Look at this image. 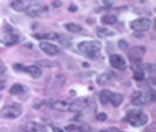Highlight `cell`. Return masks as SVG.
Listing matches in <instances>:
<instances>
[{"label": "cell", "mask_w": 156, "mask_h": 132, "mask_svg": "<svg viewBox=\"0 0 156 132\" xmlns=\"http://www.w3.org/2000/svg\"><path fill=\"white\" fill-rule=\"evenodd\" d=\"M77 10V7L76 6H70L69 7V12H76Z\"/></svg>", "instance_id": "obj_38"}, {"label": "cell", "mask_w": 156, "mask_h": 132, "mask_svg": "<svg viewBox=\"0 0 156 132\" xmlns=\"http://www.w3.org/2000/svg\"><path fill=\"white\" fill-rule=\"evenodd\" d=\"M23 91H24V89L22 85L19 84H15L11 86L9 92L11 95H19L21 93H23Z\"/></svg>", "instance_id": "obj_25"}, {"label": "cell", "mask_w": 156, "mask_h": 132, "mask_svg": "<svg viewBox=\"0 0 156 132\" xmlns=\"http://www.w3.org/2000/svg\"><path fill=\"white\" fill-rule=\"evenodd\" d=\"M43 10L44 8L41 5L34 4L30 5L25 12L27 13V15H28V16L31 17V18H34V17H37V15H40Z\"/></svg>", "instance_id": "obj_13"}, {"label": "cell", "mask_w": 156, "mask_h": 132, "mask_svg": "<svg viewBox=\"0 0 156 132\" xmlns=\"http://www.w3.org/2000/svg\"><path fill=\"white\" fill-rule=\"evenodd\" d=\"M131 100L134 106L145 105L149 102L155 101V92L152 89L145 92L140 91L135 92L132 95Z\"/></svg>", "instance_id": "obj_2"}, {"label": "cell", "mask_w": 156, "mask_h": 132, "mask_svg": "<svg viewBox=\"0 0 156 132\" xmlns=\"http://www.w3.org/2000/svg\"><path fill=\"white\" fill-rule=\"evenodd\" d=\"M24 72L28 73L34 79H37L41 76V70L38 66L37 65H30L25 66Z\"/></svg>", "instance_id": "obj_14"}, {"label": "cell", "mask_w": 156, "mask_h": 132, "mask_svg": "<svg viewBox=\"0 0 156 132\" xmlns=\"http://www.w3.org/2000/svg\"><path fill=\"white\" fill-rule=\"evenodd\" d=\"M39 47L45 54H47L50 57H54L61 53V50L59 49V47L54 44L49 43V42H41L39 44Z\"/></svg>", "instance_id": "obj_9"}, {"label": "cell", "mask_w": 156, "mask_h": 132, "mask_svg": "<svg viewBox=\"0 0 156 132\" xmlns=\"http://www.w3.org/2000/svg\"><path fill=\"white\" fill-rule=\"evenodd\" d=\"M39 66L43 68H55L59 66V63L56 61L50 60H40L36 62Z\"/></svg>", "instance_id": "obj_18"}, {"label": "cell", "mask_w": 156, "mask_h": 132, "mask_svg": "<svg viewBox=\"0 0 156 132\" xmlns=\"http://www.w3.org/2000/svg\"><path fill=\"white\" fill-rule=\"evenodd\" d=\"M123 99V97L121 94L119 93H112L111 99H110V103L114 107H119L122 103Z\"/></svg>", "instance_id": "obj_19"}, {"label": "cell", "mask_w": 156, "mask_h": 132, "mask_svg": "<svg viewBox=\"0 0 156 132\" xmlns=\"http://www.w3.org/2000/svg\"><path fill=\"white\" fill-rule=\"evenodd\" d=\"M52 130H53V132H65L62 128L57 127H54L52 128Z\"/></svg>", "instance_id": "obj_39"}, {"label": "cell", "mask_w": 156, "mask_h": 132, "mask_svg": "<svg viewBox=\"0 0 156 132\" xmlns=\"http://www.w3.org/2000/svg\"><path fill=\"white\" fill-rule=\"evenodd\" d=\"M97 34L100 38H106L114 35V32L108 28H100L97 30Z\"/></svg>", "instance_id": "obj_22"}, {"label": "cell", "mask_w": 156, "mask_h": 132, "mask_svg": "<svg viewBox=\"0 0 156 132\" xmlns=\"http://www.w3.org/2000/svg\"><path fill=\"white\" fill-rule=\"evenodd\" d=\"M76 127L75 126V125H73V124H71V125H68V126L66 127V130H69V131H71V130H75V128Z\"/></svg>", "instance_id": "obj_36"}, {"label": "cell", "mask_w": 156, "mask_h": 132, "mask_svg": "<svg viewBox=\"0 0 156 132\" xmlns=\"http://www.w3.org/2000/svg\"><path fill=\"white\" fill-rule=\"evenodd\" d=\"M10 6L18 12H23L30 6V0H12Z\"/></svg>", "instance_id": "obj_11"}, {"label": "cell", "mask_w": 156, "mask_h": 132, "mask_svg": "<svg viewBox=\"0 0 156 132\" xmlns=\"http://www.w3.org/2000/svg\"><path fill=\"white\" fill-rule=\"evenodd\" d=\"M118 47L121 50H126L128 48V43L124 40H120L118 42Z\"/></svg>", "instance_id": "obj_28"}, {"label": "cell", "mask_w": 156, "mask_h": 132, "mask_svg": "<svg viewBox=\"0 0 156 132\" xmlns=\"http://www.w3.org/2000/svg\"><path fill=\"white\" fill-rule=\"evenodd\" d=\"M20 41V37L17 33H13L12 30L10 31V32H6V35L5 36L3 40H2V42L6 46H12L19 43Z\"/></svg>", "instance_id": "obj_12"}, {"label": "cell", "mask_w": 156, "mask_h": 132, "mask_svg": "<svg viewBox=\"0 0 156 132\" xmlns=\"http://www.w3.org/2000/svg\"><path fill=\"white\" fill-rule=\"evenodd\" d=\"M6 66H5L4 63H3V61L0 59V76L4 74L5 72H6Z\"/></svg>", "instance_id": "obj_32"}, {"label": "cell", "mask_w": 156, "mask_h": 132, "mask_svg": "<svg viewBox=\"0 0 156 132\" xmlns=\"http://www.w3.org/2000/svg\"><path fill=\"white\" fill-rule=\"evenodd\" d=\"M93 132H121L120 130L118 129L117 127H108L107 129H103V130H93Z\"/></svg>", "instance_id": "obj_29"}, {"label": "cell", "mask_w": 156, "mask_h": 132, "mask_svg": "<svg viewBox=\"0 0 156 132\" xmlns=\"http://www.w3.org/2000/svg\"><path fill=\"white\" fill-rule=\"evenodd\" d=\"M6 81H0V91H2L6 88Z\"/></svg>", "instance_id": "obj_37"}, {"label": "cell", "mask_w": 156, "mask_h": 132, "mask_svg": "<svg viewBox=\"0 0 156 132\" xmlns=\"http://www.w3.org/2000/svg\"><path fill=\"white\" fill-rule=\"evenodd\" d=\"M34 37L38 40L46 39V40H56L58 39L60 35L57 33H48L43 34H35Z\"/></svg>", "instance_id": "obj_21"}, {"label": "cell", "mask_w": 156, "mask_h": 132, "mask_svg": "<svg viewBox=\"0 0 156 132\" xmlns=\"http://www.w3.org/2000/svg\"><path fill=\"white\" fill-rule=\"evenodd\" d=\"M131 29L136 32H146L150 30L151 26V22L147 18H140L135 19L129 23Z\"/></svg>", "instance_id": "obj_5"}, {"label": "cell", "mask_w": 156, "mask_h": 132, "mask_svg": "<svg viewBox=\"0 0 156 132\" xmlns=\"http://www.w3.org/2000/svg\"><path fill=\"white\" fill-rule=\"evenodd\" d=\"M114 77V74L112 72H105L101 73L97 78V82L99 85H107L108 83L110 82Z\"/></svg>", "instance_id": "obj_15"}, {"label": "cell", "mask_w": 156, "mask_h": 132, "mask_svg": "<svg viewBox=\"0 0 156 132\" xmlns=\"http://www.w3.org/2000/svg\"><path fill=\"white\" fill-rule=\"evenodd\" d=\"M62 2L60 1V0H55L54 2H52V6L55 7V8H58V7H60V6H62Z\"/></svg>", "instance_id": "obj_34"}, {"label": "cell", "mask_w": 156, "mask_h": 132, "mask_svg": "<svg viewBox=\"0 0 156 132\" xmlns=\"http://www.w3.org/2000/svg\"><path fill=\"white\" fill-rule=\"evenodd\" d=\"M77 130L80 132H93V129L88 124H84L82 126H80L77 127Z\"/></svg>", "instance_id": "obj_27"}, {"label": "cell", "mask_w": 156, "mask_h": 132, "mask_svg": "<svg viewBox=\"0 0 156 132\" xmlns=\"http://www.w3.org/2000/svg\"><path fill=\"white\" fill-rule=\"evenodd\" d=\"M147 68L150 72H155V65L153 64H147Z\"/></svg>", "instance_id": "obj_33"}, {"label": "cell", "mask_w": 156, "mask_h": 132, "mask_svg": "<svg viewBox=\"0 0 156 132\" xmlns=\"http://www.w3.org/2000/svg\"><path fill=\"white\" fill-rule=\"evenodd\" d=\"M69 103L64 100H55L51 103V107L53 109L61 111V112L69 111Z\"/></svg>", "instance_id": "obj_16"}, {"label": "cell", "mask_w": 156, "mask_h": 132, "mask_svg": "<svg viewBox=\"0 0 156 132\" xmlns=\"http://www.w3.org/2000/svg\"><path fill=\"white\" fill-rule=\"evenodd\" d=\"M91 98H80L72 102L69 105V111L73 112H80L84 107L92 103Z\"/></svg>", "instance_id": "obj_8"}, {"label": "cell", "mask_w": 156, "mask_h": 132, "mask_svg": "<svg viewBox=\"0 0 156 132\" xmlns=\"http://www.w3.org/2000/svg\"><path fill=\"white\" fill-rule=\"evenodd\" d=\"M13 68L17 72H24L25 66L22 64H15L13 65Z\"/></svg>", "instance_id": "obj_30"}, {"label": "cell", "mask_w": 156, "mask_h": 132, "mask_svg": "<svg viewBox=\"0 0 156 132\" xmlns=\"http://www.w3.org/2000/svg\"><path fill=\"white\" fill-rule=\"evenodd\" d=\"M77 48L84 56L89 58L90 60H93L94 58L97 57V54L101 52L102 49V44L101 41L97 40L84 41L78 44Z\"/></svg>", "instance_id": "obj_1"}, {"label": "cell", "mask_w": 156, "mask_h": 132, "mask_svg": "<svg viewBox=\"0 0 156 132\" xmlns=\"http://www.w3.org/2000/svg\"><path fill=\"white\" fill-rule=\"evenodd\" d=\"M116 22V16L113 15H106L101 17V23L104 25H113Z\"/></svg>", "instance_id": "obj_20"}, {"label": "cell", "mask_w": 156, "mask_h": 132, "mask_svg": "<svg viewBox=\"0 0 156 132\" xmlns=\"http://www.w3.org/2000/svg\"><path fill=\"white\" fill-rule=\"evenodd\" d=\"M45 102L46 100L45 99H35L34 101L33 102V107L35 108V109H40L41 107L43 105H45Z\"/></svg>", "instance_id": "obj_26"}, {"label": "cell", "mask_w": 156, "mask_h": 132, "mask_svg": "<svg viewBox=\"0 0 156 132\" xmlns=\"http://www.w3.org/2000/svg\"><path fill=\"white\" fill-rule=\"evenodd\" d=\"M21 132H48L47 129L41 124L36 122H30L26 124L21 130Z\"/></svg>", "instance_id": "obj_10"}, {"label": "cell", "mask_w": 156, "mask_h": 132, "mask_svg": "<svg viewBox=\"0 0 156 132\" xmlns=\"http://www.w3.org/2000/svg\"><path fill=\"white\" fill-rule=\"evenodd\" d=\"M109 62L112 68L118 70L123 71L127 68V62L125 59L119 54H112L109 57Z\"/></svg>", "instance_id": "obj_7"}, {"label": "cell", "mask_w": 156, "mask_h": 132, "mask_svg": "<svg viewBox=\"0 0 156 132\" xmlns=\"http://www.w3.org/2000/svg\"><path fill=\"white\" fill-rule=\"evenodd\" d=\"M23 113V107L19 103L6 106L0 111V118L4 120H13L19 117Z\"/></svg>", "instance_id": "obj_4"}, {"label": "cell", "mask_w": 156, "mask_h": 132, "mask_svg": "<svg viewBox=\"0 0 156 132\" xmlns=\"http://www.w3.org/2000/svg\"><path fill=\"white\" fill-rule=\"evenodd\" d=\"M107 115L105 113H103V112H101V113H99L98 115L97 116V120H99V121H101V122H104V121H105V120H107Z\"/></svg>", "instance_id": "obj_31"}, {"label": "cell", "mask_w": 156, "mask_h": 132, "mask_svg": "<svg viewBox=\"0 0 156 132\" xmlns=\"http://www.w3.org/2000/svg\"><path fill=\"white\" fill-rule=\"evenodd\" d=\"M136 68L134 69L133 71V78L137 81H141L144 80V78L145 77V73L142 68H140L138 64H136Z\"/></svg>", "instance_id": "obj_23"}, {"label": "cell", "mask_w": 156, "mask_h": 132, "mask_svg": "<svg viewBox=\"0 0 156 132\" xmlns=\"http://www.w3.org/2000/svg\"><path fill=\"white\" fill-rule=\"evenodd\" d=\"M103 3L107 6H110L113 4V0H103Z\"/></svg>", "instance_id": "obj_35"}, {"label": "cell", "mask_w": 156, "mask_h": 132, "mask_svg": "<svg viewBox=\"0 0 156 132\" xmlns=\"http://www.w3.org/2000/svg\"><path fill=\"white\" fill-rule=\"evenodd\" d=\"M146 53V48L142 46H136L129 50L128 52V58L129 60L136 64L141 63L142 57Z\"/></svg>", "instance_id": "obj_6"}, {"label": "cell", "mask_w": 156, "mask_h": 132, "mask_svg": "<svg viewBox=\"0 0 156 132\" xmlns=\"http://www.w3.org/2000/svg\"><path fill=\"white\" fill-rule=\"evenodd\" d=\"M126 119L132 126L136 127L144 126L148 122V116L141 110L138 109L131 110L127 114Z\"/></svg>", "instance_id": "obj_3"}, {"label": "cell", "mask_w": 156, "mask_h": 132, "mask_svg": "<svg viewBox=\"0 0 156 132\" xmlns=\"http://www.w3.org/2000/svg\"><path fill=\"white\" fill-rule=\"evenodd\" d=\"M66 28L67 29V30L69 31L70 33H80V31L82 30L81 26L76 25V24H74V23H68V24H66Z\"/></svg>", "instance_id": "obj_24"}, {"label": "cell", "mask_w": 156, "mask_h": 132, "mask_svg": "<svg viewBox=\"0 0 156 132\" xmlns=\"http://www.w3.org/2000/svg\"><path fill=\"white\" fill-rule=\"evenodd\" d=\"M112 92H110L109 90L107 89H105V90H102V91L100 92V95H99V99L102 104L104 105H106L110 101V99H111L112 96Z\"/></svg>", "instance_id": "obj_17"}]
</instances>
